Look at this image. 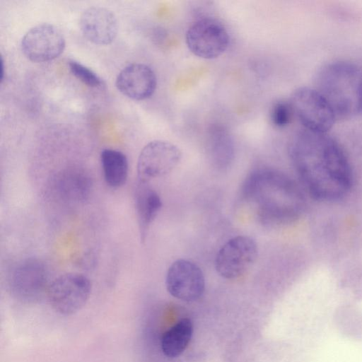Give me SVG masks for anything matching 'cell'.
I'll list each match as a JSON object with an SVG mask.
<instances>
[{
	"label": "cell",
	"instance_id": "6da1fadb",
	"mask_svg": "<svg viewBox=\"0 0 362 362\" xmlns=\"http://www.w3.org/2000/svg\"><path fill=\"white\" fill-rule=\"evenodd\" d=\"M288 153L297 174L313 197L339 200L351 188L349 160L340 144L327 133L303 129L291 139Z\"/></svg>",
	"mask_w": 362,
	"mask_h": 362
},
{
	"label": "cell",
	"instance_id": "7a4b0ae2",
	"mask_svg": "<svg viewBox=\"0 0 362 362\" xmlns=\"http://www.w3.org/2000/svg\"><path fill=\"white\" fill-rule=\"evenodd\" d=\"M242 189L261 222L269 226L295 221L305 207L300 188L288 176L274 169L264 168L252 171Z\"/></svg>",
	"mask_w": 362,
	"mask_h": 362
},
{
	"label": "cell",
	"instance_id": "3957f363",
	"mask_svg": "<svg viewBox=\"0 0 362 362\" xmlns=\"http://www.w3.org/2000/svg\"><path fill=\"white\" fill-rule=\"evenodd\" d=\"M327 100L337 117L362 114V66L346 60L325 64L315 87Z\"/></svg>",
	"mask_w": 362,
	"mask_h": 362
},
{
	"label": "cell",
	"instance_id": "277c9868",
	"mask_svg": "<svg viewBox=\"0 0 362 362\" xmlns=\"http://www.w3.org/2000/svg\"><path fill=\"white\" fill-rule=\"evenodd\" d=\"M289 101L294 116L304 129L327 133L337 118L327 100L315 88L300 87L296 89Z\"/></svg>",
	"mask_w": 362,
	"mask_h": 362
},
{
	"label": "cell",
	"instance_id": "5b68a950",
	"mask_svg": "<svg viewBox=\"0 0 362 362\" xmlns=\"http://www.w3.org/2000/svg\"><path fill=\"white\" fill-rule=\"evenodd\" d=\"M90 293L91 283L86 276L69 272L52 281L46 295L55 312L62 315H71L86 304Z\"/></svg>",
	"mask_w": 362,
	"mask_h": 362
},
{
	"label": "cell",
	"instance_id": "8992f818",
	"mask_svg": "<svg viewBox=\"0 0 362 362\" xmlns=\"http://www.w3.org/2000/svg\"><path fill=\"white\" fill-rule=\"evenodd\" d=\"M185 42L194 55L204 59H213L226 51L230 36L219 21L204 17L189 25L186 31Z\"/></svg>",
	"mask_w": 362,
	"mask_h": 362
},
{
	"label": "cell",
	"instance_id": "52a82bcc",
	"mask_svg": "<svg viewBox=\"0 0 362 362\" xmlns=\"http://www.w3.org/2000/svg\"><path fill=\"white\" fill-rule=\"evenodd\" d=\"M258 257L255 240L247 235L229 239L218 251L215 259L217 273L224 279H235L245 274Z\"/></svg>",
	"mask_w": 362,
	"mask_h": 362
},
{
	"label": "cell",
	"instance_id": "ba28073f",
	"mask_svg": "<svg viewBox=\"0 0 362 362\" xmlns=\"http://www.w3.org/2000/svg\"><path fill=\"white\" fill-rule=\"evenodd\" d=\"M182 159L177 146L163 140L148 143L141 151L137 162L139 180L149 181L170 173Z\"/></svg>",
	"mask_w": 362,
	"mask_h": 362
},
{
	"label": "cell",
	"instance_id": "9c48e42d",
	"mask_svg": "<svg viewBox=\"0 0 362 362\" xmlns=\"http://www.w3.org/2000/svg\"><path fill=\"white\" fill-rule=\"evenodd\" d=\"M165 286L174 298L192 302L202 296L205 290V278L202 269L196 263L179 259L168 267Z\"/></svg>",
	"mask_w": 362,
	"mask_h": 362
},
{
	"label": "cell",
	"instance_id": "30bf717a",
	"mask_svg": "<svg viewBox=\"0 0 362 362\" xmlns=\"http://www.w3.org/2000/svg\"><path fill=\"white\" fill-rule=\"evenodd\" d=\"M49 271L44 262L28 258L18 263L10 278V287L13 295L22 300L33 301L47 293Z\"/></svg>",
	"mask_w": 362,
	"mask_h": 362
},
{
	"label": "cell",
	"instance_id": "8fae6325",
	"mask_svg": "<svg viewBox=\"0 0 362 362\" xmlns=\"http://www.w3.org/2000/svg\"><path fill=\"white\" fill-rule=\"evenodd\" d=\"M24 55L34 62H45L59 57L64 49L65 38L62 31L50 23L31 28L21 40Z\"/></svg>",
	"mask_w": 362,
	"mask_h": 362
},
{
	"label": "cell",
	"instance_id": "7c38bea8",
	"mask_svg": "<svg viewBox=\"0 0 362 362\" xmlns=\"http://www.w3.org/2000/svg\"><path fill=\"white\" fill-rule=\"evenodd\" d=\"M117 89L125 96L135 100L150 98L155 92L157 78L153 70L141 63H132L124 67L118 74Z\"/></svg>",
	"mask_w": 362,
	"mask_h": 362
},
{
	"label": "cell",
	"instance_id": "4fadbf2b",
	"mask_svg": "<svg viewBox=\"0 0 362 362\" xmlns=\"http://www.w3.org/2000/svg\"><path fill=\"white\" fill-rule=\"evenodd\" d=\"M80 28L83 35L96 45L110 44L116 37L118 22L115 15L109 9L92 6L81 15Z\"/></svg>",
	"mask_w": 362,
	"mask_h": 362
},
{
	"label": "cell",
	"instance_id": "5bb4252c",
	"mask_svg": "<svg viewBox=\"0 0 362 362\" xmlns=\"http://www.w3.org/2000/svg\"><path fill=\"white\" fill-rule=\"evenodd\" d=\"M134 202L140 239L144 243L151 224L162 207V201L148 181L138 179L134 193Z\"/></svg>",
	"mask_w": 362,
	"mask_h": 362
},
{
	"label": "cell",
	"instance_id": "9a60e30c",
	"mask_svg": "<svg viewBox=\"0 0 362 362\" xmlns=\"http://www.w3.org/2000/svg\"><path fill=\"white\" fill-rule=\"evenodd\" d=\"M53 184L54 189L60 199L76 203L86 200L93 187L90 175L78 168L60 172L55 176Z\"/></svg>",
	"mask_w": 362,
	"mask_h": 362
},
{
	"label": "cell",
	"instance_id": "2e32d148",
	"mask_svg": "<svg viewBox=\"0 0 362 362\" xmlns=\"http://www.w3.org/2000/svg\"><path fill=\"white\" fill-rule=\"evenodd\" d=\"M207 150L214 165L226 168L232 163L234 143L228 131L221 125H212L208 131Z\"/></svg>",
	"mask_w": 362,
	"mask_h": 362
},
{
	"label": "cell",
	"instance_id": "e0dca14e",
	"mask_svg": "<svg viewBox=\"0 0 362 362\" xmlns=\"http://www.w3.org/2000/svg\"><path fill=\"white\" fill-rule=\"evenodd\" d=\"M193 333V324L189 318H182L165 331L160 339V348L168 358L181 355L187 347Z\"/></svg>",
	"mask_w": 362,
	"mask_h": 362
},
{
	"label": "cell",
	"instance_id": "ac0fdd59",
	"mask_svg": "<svg viewBox=\"0 0 362 362\" xmlns=\"http://www.w3.org/2000/svg\"><path fill=\"white\" fill-rule=\"evenodd\" d=\"M100 162L107 185L118 188L125 184L128 177V160L122 151L105 148L101 151Z\"/></svg>",
	"mask_w": 362,
	"mask_h": 362
},
{
	"label": "cell",
	"instance_id": "d6986e66",
	"mask_svg": "<svg viewBox=\"0 0 362 362\" xmlns=\"http://www.w3.org/2000/svg\"><path fill=\"white\" fill-rule=\"evenodd\" d=\"M68 65L71 74L85 85L91 88H100L103 85L101 78L81 62L70 60Z\"/></svg>",
	"mask_w": 362,
	"mask_h": 362
},
{
	"label": "cell",
	"instance_id": "ffe728a7",
	"mask_svg": "<svg viewBox=\"0 0 362 362\" xmlns=\"http://www.w3.org/2000/svg\"><path fill=\"white\" fill-rule=\"evenodd\" d=\"M294 116L289 100H281L275 102L270 110L272 123L278 128L288 126Z\"/></svg>",
	"mask_w": 362,
	"mask_h": 362
},
{
	"label": "cell",
	"instance_id": "44dd1931",
	"mask_svg": "<svg viewBox=\"0 0 362 362\" xmlns=\"http://www.w3.org/2000/svg\"><path fill=\"white\" fill-rule=\"evenodd\" d=\"M4 59L2 57H1V81L2 82V81L4 80Z\"/></svg>",
	"mask_w": 362,
	"mask_h": 362
}]
</instances>
